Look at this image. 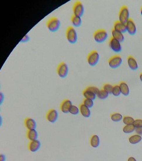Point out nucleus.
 <instances>
[{
  "mask_svg": "<svg viewBox=\"0 0 142 161\" xmlns=\"http://www.w3.org/2000/svg\"><path fill=\"white\" fill-rule=\"evenodd\" d=\"M127 62L129 66L133 71H136L138 69V64L136 59L131 56H129L127 58Z\"/></svg>",
  "mask_w": 142,
  "mask_h": 161,
  "instance_id": "a211bd4d",
  "label": "nucleus"
},
{
  "mask_svg": "<svg viewBox=\"0 0 142 161\" xmlns=\"http://www.w3.org/2000/svg\"><path fill=\"white\" fill-rule=\"evenodd\" d=\"M123 123L126 125H130V124H133L134 121V119L130 116H125L123 118Z\"/></svg>",
  "mask_w": 142,
  "mask_h": 161,
  "instance_id": "cd10ccee",
  "label": "nucleus"
},
{
  "mask_svg": "<svg viewBox=\"0 0 142 161\" xmlns=\"http://www.w3.org/2000/svg\"><path fill=\"white\" fill-rule=\"evenodd\" d=\"M113 87L112 85L109 84H105L103 86V90H105L106 92H107L109 94H112V90H113Z\"/></svg>",
  "mask_w": 142,
  "mask_h": 161,
  "instance_id": "7c9ffc66",
  "label": "nucleus"
},
{
  "mask_svg": "<svg viewBox=\"0 0 142 161\" xmlns=\"http://www.w3.org/2000/svg\"><path fill=\"white\" fill-rule=\"evenodd\" d=\"M83 104L86 106L87 107H88L89 109H90V108H92L93 105V100L85 98L83 101Z\"/></svg>",
  "mask_w": 142,
  "mask_h": 161,
  "instance_id": "2f4dec72",
  "label": "nucleus"
},
{
  "mask_svg": "<svg viewBox=\"0 0 142 161\" xmlns=\"http://www.w3.org/2000/svg\"><path fill=\"white\" fill-rule=\"evenodd\" d=\"M128 161H136V159H135L134 157H129V159H128Z\"/></svg>",
  "mask_w": 142,
  "mask_h": 161,
  "instance_id": "58836bf2",
  "label": "nucleus"
},
{
  "mask_svg": "<svg viewBox=\"0 0 142 161\" xmlns=\"http://www.w3.org/2000/svg\"><path fill=\"white\" fill-rule=\"evenodd\" d=\"M136 135H138L139 136H141L142 135V127L141 128H136Z\"/></svg>",
  "mask_w": 142,
  "mask_h": 161,
  "instance_id": "c9c22d12",
  "label": "nucleus"
},
{
  "mask_svg": "<svg viewBox=\"0 0 142 161\" xmlns=\"http://www.w3.org/2000/svg\"><path fill=\"white\" fill-rule=\"evenodd\" d=\"M121 91L119 87V85H115L113 87V90L112 92V94L115 97L119 96L121 94Z\"/></svg>",
  "mask_w": 142,
  "mask_h": 161,
  "instance_id": "c85d7f7f",
  "label": "nucleus"
},
{
  "mask_svg": "<svg viewBox=\"0 0 142 161\" xmlns=\"http://www.w3.org/2000/svg\"><path fill=\"white\" fill-rule=\"evenodd\" d=\"M87 62L91 66H96L100 59V55L96 50L91 52L87 56Z\"/></svg>",
  "mask_w": 142,
  "mask_h": 161,
  "instance_id": "20e7f679",
  "label": "nucleus"
},
{
  "mask_svg": "<svg viewBox=\"0 0 142 161\" xmlns=\"http://www.w3.org/2000/svg\"><path fill=\"white\" fill-rule=\"evenodd\" d=\"M113 29L122 33H125L127 32L126 24H123L119 21H117L114 24Z\"/></svg>",
  "mask_w": 142,
  "mask_h": 161,
  "instance_id": "ddd939ff",
  "label": "nucleus"
},
{
  "mask_svg": "<svg viewBox=\"0 0 142 161\" xmlns=\"http://www.w3.org/2000/svg\"><path fill=\"white\" fill-rule=\"evenodd\" d=\"M133 124L136 128H141L142 127V120L141 119L134 120V121Z\"/></svg>",
  "mask_w": 142,
  "mask_h": 161,
  "instance_id": "72a5a7b5",
  "label": "nucleus"
},
{
  "mask_svg": "<svg viewBox=\"0 0 142 161\" xmlns=\"http://www.w3.org/2000/svg\"><path fill=\"white\" fill-rule=\"evenodd\" d=\"M26 137L30 141L37 140L38 138V133L36 129L27 130L26 132Z\"/></svg>",
  "mask_w": 142,
  "mask_h": 161,
  "instance_id": "f3484780",
  "label": "nucleus"
},
{
  "mask_svg": "<svg viewBox=\"0 0 142 161\" xmlns=\"http://www.w3.org/2000/svg\"><path fill=\"white\" fill-rule=\"evenodd\" d=\"M25 127L27 129V130H34L36 129L37 127V124L36 121L30 117H27L25 120L24 121Z\"/></svg>",
  "mask_w": 142,
  "mask_h": 161,
  "instance_id": "2eb2a0df",
  "label": "nucleus"
},
{
  "mask_svg": "<svg viewBox=\"0 0 142 161\" xmlns=\"http://www.w3.org/2000/svg\"><path fill=\"white\" fill-rule=\"evenodd\" d=\"M126 28H127V32L130 35H134L136 33V26L133 20L130 19L128 22L126 23Z\"/></svg>",
  "mask_w": 142,
  "mask_h": 161,
  "instance_id": "f8f14e48",
  "label": "nucleus"
},
{
  "mask_svg": "<svg viewBox=\"0 0 142 161\" xmlns=\"http://www.w3.org/2000/svg\"><path fill=\"white\" fill-rule=\"evenodd\" d=\"M109 46L112 50L116 53H119L122 50L120 42H118L117 40L113 38L112 37L110 39Z\"/></svg>",
  "mask_w": 142,
  "mask_h": 161,
  "instance_id": "1a4fd4ad",
  "label": "nucleus"
},
{
  "mask_svg": "<svg viewBox=\"0 0 142 161\" xmlns=\"http://www.w3.org/2000/svg\"><path fill=\"white\" fill-rule=\"evenodd\" d=\"M6 156L3 154H0V161H6Z\"/></svg>",
  "mask_w": 142,
  "mask_h": 161,
  "instance_id": "4c0bfd02",
  "label": "nucleus"
},
{
  "mask_svg": "<svg viewBox=\"0 0 142 161\" xmlns=\"http://www.w3.org/2000/svg\"><path fill=\"white\" fill-rule=\"evenodd\" d=\"M0 110H1V109H0Z\"/></svg>",
  "mask_w": 142,
  "mask_h": 161,
  "instance_id": "c03bdc74",
  "label": "nucleus"
},
{
  "mask_svg": "<svg viewBox=\"0 0 142 161\" xmlns=\"http://www.w3.org/2000/svg\"><path fill=\"white\" fill-rule=\"evenodd\" d=\"M86 90H88V91H91V93L95 94L96 95H97V94H98V93L99 92V91H100V90H99L97 87H93V86L88 87H87V88H86Z\"/></svg>",
  "mask_w": 142,
  "mask_h": 161,
  "instance_id": "473e14b6",
  "label": "nucleus"
},
{
  "mask_svg": "<svg viewBox=\"0 0 142 161\" xmlns=\"http://www.w3.org/2000/svg\"><path fill=\"white\" fill-rule=\"evenodd\" d=\"M2 124H3V118H2L1 116L0 115V127L1 126Z\"/></svg>",
  "mask_w": 142,
  "mask_h": 161,
  "instance_id": "ea45409f",
  "label": "nucleus"
},
{
  "mask_svg": "<svg viewBox=\"0 0 142 161\" xmlns=\"http://www.w3.org/2000/svg\"><path fill=\"white\" fill-rule=\"evenodd\" d=\"M139 78H140V80L142 82V73H141L139 75Z\"/></svg>",
  "mask_w": 142,
  "mask_h": 161,
  "instance_id": "a19ab883",
  "label": "nucleus"
},
{
  "mask_svg": "<svg viewBox=\"0 0 142 161\" xmlns=\"http://www.w3.org/2000/svg\"><path fill=\"white\" fill-rule=\"evenodd\" d=\"M70 21L74 27H76V28H78L79 27L81 24H82V20L81 18L76 16H74V14L71 17Z\"/></svg>",
  "mask_w": 142,
  "mask_h": 161,
  "instance_id": "4be33fe9",
  "label": "nucleus"
},
{
  "mask_svg": "<svg viewBox=\"0 0 142 161\" xmlns=\"http://www.w3.org/2000/svg\"><path fill=\"white\" fill-rule=\"evenodd\" d=\"M4 100V95L1 92H0V105H1L3 104Z\"/></svg>",
  "mask_w": 142,
  "mask_h": 161,
  "instance_id": "e433bc0d",
  "label": "nucleus"
},
{
  "mask_svg": "<svg viewBox=\"0 0 142 161\" xmlns=\"http://www.w3.org/2000/svg\"><path fill=\"white\" fill-rule=\"evenodd\" d=\"M79 112H80L79 109L78 107H77L76 105H72V107H70V110H69V113L73 115H77L79 114Z\"/></svg>",
  "mask_w": 142,
  "mask_h": 161,
  "instance_id": "c756f323",
  "label": "nucleus"
},
{
  "mask_svg": "<svg viewBox=\"0 0 142 161\" xmlns=\"http://www.w3.org/2000/svg\"><path fill=\"white\" fill-rule=\"evenodd\" d=\"M140 14L142 16V7H141V10H140Z\"/></svg>",
  "mask_w": 142,
  "mask_h": 161,
  "instance_id": "79ce46f5",
  "label": "nucleus"
},
{
  "mask_svg": "<svg viewBox=\"0 0 142 161\" xmlns=\"http://www.w3.org/2000/svg\"><path fill=\"white\" fill-rule=\"evenodd\" d=\"M111 119L112 121L119 122L123 120V116L120 113H113L111 115Z\"/></svg>",
  "mask_w": 142,
  "mask_h": 161,
  "instance_id": "393cba45",
  "label": "nucleus"
},
{
  "mask_svg": "<svg viewBox=\"0 0 142 161\" xmlns=\"http://www.w3.org/2000/svg\"><path fill=\"white\" fill-rule=\"evenodd\" d=\"M73 13L74 16L81 17L84 13V7L80 1H77L73 6Z\"/></svg>",
  "mask_w": 142,
  "mask_h": 161,
  "instance_id": "6e6552de",
  "label": "nucleus"
},
{
  "mask_svg": "<svg viewBox=\"0 0 142 161\" xmlns=\"http://www.w3.org/2000/svg\"><path fill=\"white\" fill-rule=\"evenodd\" d=\"M41 146V143L39 140H35V141H30L29 145H28V148L29 150L32 152H37Z\"/></svg>",
  "mask_w": 142,
  "mask_h": 161,
  "instance_id": "4468645a",
  "label": "nucleus"
},
{
  "mask_svg": "<svg viewBox=\"0 0 142 161\" xmlns=\"http://www.w3.org/2000/svg\"><path fill=\"white\" fill-rule=\"evenodd\" d=\"M100 138L98 137V136L94 135H92L90 139V145L92 147L96 148H98L100 145Z\"/></svg>",
  "mask_w": 142,
  "mask_h": 161,
  "instance_id": "6ab92c4d",
  "label": "nucleus"
},
{
  "mask_svg": "<svg viewBox=\"0 0 142 161\" xmlns=\"http://www.w3.org/2000/svg\"><path fill=\"white\" fill-rule=\"evenodd\" d=\"M46 118L48 121L54 123L58 119V112L55 109H51L47 112L46 115Z\"/></svg>",
  "mask_w": 142,
  "mask_h": 161,
  "instance_id": "9d476101",
  "label": "nucleus"
},
{
  "mask_svg": "<svg viewBox=\"0 0 142 161\" xmlns=\"http://www.w3.org/2000/svg\"><path fill=\"white\" fill-rule=\"evenodd\" d=\"M122 59L120 56L115 55L109 59L108 64L111 68L116 69L122 65Z\"/></svg>",
  "mask_w": 142,
  "mask_h": 161,
  "instance_id": "0eeeda50",
  "label": "nucleus"
},
{
  "mask_svg": "<svg viewBox=\"0 0 142 161\" xmlns=\"http://www.w3.org/2000/svg\"><path fill=\"white\" fill-rule=\"evenodd\" d=\"M56 72L59 77L62 78H66L69 72V68L67 65L64 62L60 63L58 66Z\"/></svg>",
  "mask_w": 142,
  "mask_h": 161,
  "instance_id": "423d86ee",
  "label": "nucleus"
},
{
  "mask_svg": "<svg viewBox=\"0 0 142 161\" xmlns=\"http://www.w3.org/2000/svg\"><path fill=\"white\" fill-rule=\"evenodd\" d=\"M66 37L67 40L70 44H75L78 40L77 31L72 26H69L66 31Z\"/></svg>",
  "mask_w": 142,
  "mask_h": 161,
  "instance_id": "f03ea898",
  "label": "nucleus"
},
{
  "mask_svg": "<svg viewBox=\"0 0 142 161\" xmlns=\"http://www.w3.org/2000/svg\"><path fill=\"white\" fill-rule=\"evenodd\" d=\"M30 40V37L28 35H25V36L23 37V38L20 40V42L21 43H26L27 42H29Z\"/></svg>",
  "mask_w": 142,
  "mask_h": 161,
  "instance_id": "f704fd0d",
  "label": "nucleus"
},
{
  "mask_svg": "<svg viewBox=\"0 0 142 161\" xmlns=\"http://www.w3.org/2000/svg\"><path fill=\"white\" fill-rule=\"evenodd\" d=\"M93 36L95 41L98 43L104 42L108 38V34L107 32L103 29H100L94 32Z\"/></svg>",
  "mask_w": 142,
  "mask_h": 161,
  "instance_id": "7ed1b4c3",
  "label": "nucleus"
},
{
  "mask_svg": "<svg viewBox=\"0 0 142 161\" xmlns=\"http://www.w3.org/2000/svg\"><path fill=\"white\" fill-rule=\"evenodd\" d=\"M46 26L48 30L52 32L58 31L60 26V21L56 17H52L46 22Z\"/></svg>",
  "mask_w": 142,
  "mask_h": 161,
  "instance_id": "f257e3e1",
  "label": "nucleus"
},
{
  "mask_svg": "<svg viewBox=\"0 0 142 161\" xmlns=\"http://www.w3.org/2000/svg\"><path fill=\"white\" fill-rule=\"evenodd\" d=\"M135 130H136V127L134 126L133 124L126 125L123 127V129L124 133H127V134L133 133L134 131H135Z\"/></svg>",
  "mask_w": 142,
  "mask_h": 161,
  "instance_id": "a878e982",
  "label": "nucleus"
},
{
  "mask_svg": "<svg viewBox=\"0 0 142 161\" xmlns=\"http://www.w3.org/2000/svg\"><path fill=\"white\" fill-rule=\"evenodd\" d=\"M119 87L120 88L121 93L124 95V96H128L130 93V90L129 87L127 85V84L126 83L122 82L119 84Z\"/></svg>",
  "mask_w": 142,
  "mask_h": 161,
  "instance_id": "412c9836",
  "label": "nucleus"
},
{
  "mask_svg": "<svg viewBox=\"0 0 142 161\" xmlns=\"http://www.w3.org/2000/svg\"><path fill=\"white\" fill-rule=\"evenodd\" d=\"M118 17H119V21L123 24H126L130 20L129 18V11L128 8L124 6L120 10L119 14H118Z\"/></svg>",
  "mask_w": 142,
  "mask_h": 161,
  "instance_id": "39448f33",
  "label": "nucleus"
},
{
  "mask_svg": "<svg viewBox=\"0 0 142 161\" xmlns=\"http://www.w3.org/2000/svg\"><path fill=\"white\" fill-rule=\"evenodd\" d=\"M111 33H112V37L115 39L116 40H117L118 42H120V43L123 42V41L124 40V36L123 33H122L119 32H117L114 29L112 30Z\"/></svg>",
  "mask_w": 142,
  "mask_h": 161,
  "instance_id": "aec40b11",
  "label": "nucleus"
},
{
  "mask_svg": "<svg viewBox=\"0 0 142 161\" xmlns=\"http://www.w3.org/2000/svg\"><path fill=\"white\" fill-rule=\"evenodd\" d=\"M0 88H1V85H0Z\"/></svg>",
  "mask_w": 142,
  "mask_h": 161,
  "instance_id": "37998d69",
  "label": "nucleus"
},
{
  "mask_svg": "<svg viewBox=\"0 0 142 161\" xmlns=\"http://www.w3.org/2000/svg\"><path fill=\"white\" fill-rule=\"evenodd\" d=\"M82 94H83V96L85 98L89 99V100H93V101L96 100V97H97V95L91 93L89 91L86 90V89L84 90V91L82 92Z\"/></svg>",
  "mask_w": 142,
  "mask_h": 161,
  "instance_id": "5701e85b",
  "label": "nucleus"
},
{
  "mask_svg": "<svg viewBox=\"0 0 142 161\" xmlns=\"http://www.w3.org/2000/svg\"><path fill=\"white\" fill-rule=\"evenodd\" d=\"M129 141L131 144H137L141 141V137L138 135H134L129 138Z\"/></svg>",
  "mask_w": 142,
  "mask_h": 161,
  "instance_id": "b1692460",
  "label": "nucleus"
},
{
  "mask_svg": "<svg viewBox=\"0 0 142 161\" xmlns=\"http://www.w3.org/2000/svg\"><path fill=\"white\" fill-rule=\"evenodd\" d=\"M79 112L83 117H86V118L90 117L91 111L88 107H87L86 106H85V105L82 104L79 105Z\"/></svg>",
  "mask_w": 142,
  "mask_h": 161,
  "instance_id": "dca6fc26",
  "label": "nucleus"
},
{
  "mask_svg": "<svg viewBox=\"0 0 142 161\" xmlns=\"http://www.w3.org/2000/svg\"><path fill=\"white\" fill-rule=\"evenodd\" d=\"M109 95V94L106 92L105 90H100L99 91V92L98 93V94H97V96L98 97V98H99L101 100H105L106 99Z\"/></svg>",
  "mask_w": 142,
  "mask_h": 161,
  "instance_id": "bb28decb",
  "label": "nucleus"
},
{
  "mask_svg": "<svg viewBox=\"0 0 142 161\" xmlns=\"http://www.w3.org/2000/svg\"><path fill=\"white\" fill-rule=\"evenodd\" d=\"M72 102H71L69 100L66 99V100H64L60 104V109L62 113L67 114L69 113L70 109V107H72Z\"/></svg>",
  "mask_w": 142,
  "mask_h": 161,
  "instance_id": "9b49d317",
  "label": "nucleus"
}]
</instances>
